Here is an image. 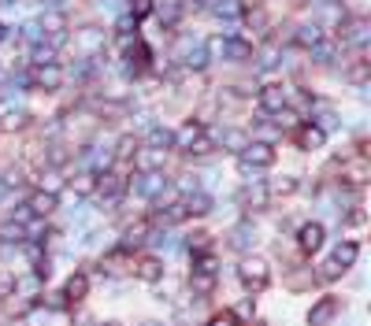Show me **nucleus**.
Here are the masks:
<instances>
[{
	"label": "nucleus",
	"mask_w": 371,
	"mask_h": 326,
	"mask_svg": "<svg viewBox=\"0 0 371 326\" xmlns=\"http://www.w3.org/2000/svg\"><path fill=\"white\" fill-rule=\"evenodd\" d=\"M238 278H242V286H245L249 293H260V289H267L271 271H267V264H264L260 256H245L242 267H238Z\"/></svg>",
	"instance_id": "obj_1"
},
{
	"label": "nucleus",
	"mask_w": 371,
	"mask_h": 326,
	"mask_svg": "<svg viewBox=\"0 0 371 326\" xmlns=\"http://www.w3.org/2000/svg\"><path fill=\"white\" fill-rule=\"evenodd\" d=\"M271 163H275V148L267 145V141H249V145L242 148V167L245 171H267Z\"/></svg>",
	"instance_id": "obj_2"
},
{
	"label": "nucleus",
	"mask_w": 371,
	"mask_h": 326,
	"mask_svg": "<svg viewBox=\"0 0 371 326\" xmlns=\"http://www.w3.org/2000/svg\"><path fill=\"white\" fill-rule=\"evenodd\" d=\"M208 52H223V56L234 60V63L253 60V45H249L245 37H215V41H208Z\"/></svg>",
	"instance_id": "obj_3"
},
{
	"label": "nucleus",
	"mask_w": 371,
	"mask_h": 326,
	"mask_svg": "<svg viewBox=\"0 0 371 326\" xmlns=\"http://www.w3.org/2000/svg\"><path fill=\"white\" fill-rule=\"evenodd\" d=\"M338 311H342V300H338V297L315 300L312 308H308V326H331L338 319Z\"/></svg>",
	"instance_id": "obj_4"
},
{
	"label": "nucleus",
	"mask_w": 371,
	"mask_h": 326,
	"mask_svg": "<svg viewBox=\"0 0 371 326\" xmlns=\"http://www.w3.org/2000/svg\"><path fill=\"white\" fill-rule=\"evenodd\" d=\"M256 101H260V112H267V115H279L282 108H290V93L282 89V85H264Z\"/></svg>",
	"instance_id": "obj_5"
},
{
	"label": "nucleus",
	"mask_w": 371,
	"mask_h": 326,
	"mask_svg": "<svg viewBox=\"0 0 371 326\" xmlns=\"http://www.w3.org/2000/svg\"><path fill=\"white\" fill-rule=\"evenodd\" d=\"M323 223H304L301 230H297V245H301V252H320V245H323Z\"/></svg>",
	"instance_id": "obj_6"
},
{
	"label": "nucleus",
	"mask_w": 371,
	"mask_h": 326,
	"mask_svg": "<svg viewBox=\"0 0 371 326\" xmlns=\"http://www.w3.org/2000/svg\"><path fill=\"white\" fill-rule=\"evenodd\" d=\"M34 85H41V89L56 93L63 85V67L60 63H45V67H34Z\"/></svg>",
	"instance_id": "obj_7"
},
{
	"label": "nucleus",
	"mask_w": 371,
	"mask_h": 326,
	"mask_svg": "<svg viewBox=\"0 0 371 326\" xmlns=\"http://www.w3.org/2000/svg\"><path fill=\"white\" fill-rule=\"evenodd\" d=\"M123 189H126V182L119 178V175H112V171H104V175L97 178V193H101L108 204H115L119 197H123Z\"/></svg>",
	"instance_id": "obj_8"
},
{
	"label": "nucleus",
	"mask_w": 371,
	"mask_h": 326,
	"mask_svg": "<svg viewBox=\"0 0 371 326\" xmlns=\"http://www.w3.org/2000/svg\"><path fill=\"white\" fill-rule=\"evenodd\" d=\"M26 212L34 215V219H49L52 212H56V197L52 193H30V200H26Z\"/></svg>",
	"instance_id": "obj_9"
},
{
	"label": "nucleus",
	"mask_w": 371,
	"mask_h": 326,
	"mask_svg": "<svg viewBox=\"0 0 371 326\" xmlns=\"http://www.w3.org/2000/svg\"><path fill=\"white\" fill-rule=\"evenodd\" d=\"M182 208H186V215H197V219H201V215L212 212V197H208V193H201V189H193L190 197L182 200Z\"/></svg>",
	"instance_id": "obj_10"
},
{
	"label": "nucleus",
	"mask_w": 371,
	"mask_h": 326,
	"mask_svg": "<svg viewBox=\"0 0 371 326\" xmlns=\"http://www.w3.org/2000/svg\"><path fill=\"white\" fill-rule=\"evenodd\" d=\"M85 293H90V278H85L82 271H79V275L67 278V286H63V297H67V304H71V300L79 304V300H85Z\"/></svg>",
	"instance_id": "obj_11"
},
{
	"label": "nucleus",
	"mask_w": 371,
	"mask_h": 326,
	"mask_svg": "<svg viewBox=\"0 0 371 326\" xmlns=\"http://www.w3.org/2000/svg\"><path fill=\"white\" fill-rule=\"evenodd\" d=\"M134 271H138L141 282H160V278H163V264H160L156 256H141Z\"/></svg>",
	"instance_id": "obj_12"
},
{
	"label": "nucleus",
	"mask_w": 371,
	"mask_h": 326,
	"mask_svg": "<svg viewBox=\"0 0 371 326\" xmlns=\"http://www.w3.org/2000/svg\"><path fill=\"white\" fill-rule=\"evenodd\" d=\"M149 148H152V152H167V148H174V130H167V126H152V130H149Z\"/></svg>",
	"instance_id": "obj_13"
},
{
	"label": "nucleus",
	"mask_w": 371,
	"mask_h": 326,
	"mask_svg": "<svg viewBox=\"0 0 371 326\" xmlns=\"http://www.w3.org/2000/svg\"><path fill=\"white\" fill-rule=\"evenodd\" d=\"M356 256H360V241H342V245L334 248V264L342 267V271L353 267V264H356Z\"/></svg>",
	"instance_id": "obj_14"
},
{
	"label": "nucleus",
	"mask_w": 371,
	"mask_h": 326,
	"mask_svg": "<svg viewBox=\"0 0 371 326\" xmlns=\"http://www.w3.org/2000/svg\"><path fill=\"white\" fill-rule=\"evenodd\" d=\"M242 200L249 204V208H264V204H267V182H253V186H245L242 189Z\"/></svg>",
	"instance_id": "obj_15"
},
{
	"label": "nucleus",
	"mask_w": 371,
	"mask_h": 326,
	"mask_svg": "<svg viewBox=\"0 0 371 326\" xmlns=\"http://www.w3.org/2000/svg\"><path fill=\"white\" fill-rule=\"evenodd\" d=\"M201 134H204V126H201V123H186V126L179 130V134H174V148L186 152V148H190V145H193V141H197Z\"/></svg>",
	"instance_id": "obj_16"
},
{
	"label": "nucleus",
	"mask_w": 371,
	"mask_h": 326,
	"mask_svg": "<svg viewBox=\"0 0 371 326\" xmlns=\"http://www.w3.org/2000/svg\"><path fill=\"white\" fill-rule=\"evenodd\" d=\"M286 286L297 289V293H301V289H312V286H315V275H312L308 267H293L290 278H286Z\"/></svg>",
	"instance_id": "obj_17"
},
{
	"label": "nucleus",
	"mask_w": 371,
	"mask_h": 326,
	"mask_svg": "<svg viewBox=\"0 0 371 326\" xmlns=\"http://www.w3.org/2000/svg\"><path fill=\"white\" fill-rule=\"evenodd\" d=\"M215 267H220L215 252H201V256H193V275H208V278H215Z\"/></svg>",
	"instance_id": "obj_18"
},
{
	"label": "nucleus",
	"mask_w": 371,
	"mask_h": 326,
	"mask_svg": "<svg viewBox=\"0 0 371 326\" xmlns=\"http://www.w3.org/2000/svg\"><path fill=\"white\" fill-rule=\"evenodd\" d=\"M320 41H323V30L315 26V23H308V26L297 30V45H301V49H315Z\"/></svg>",
	"instance_id": "obj_19"
},
{
	"label": "nucleus",
	"mask_w": 371,
	"mask_h": 326,
	"mask_svg": "<svg viewBox=\"0 0 371 326\" xmlns=\"http://www.w3.org/2000/svg\"><path fill=\"white\" fill-rule=\"evenodd\" d=\"M253 241H256L253 223H242V226H234V230H231V245H234V248H249Z\"/></svg>",
	"instance_id": "obj_20"
},
{
	"label": "nucleus",
	"mask_w": 371,
	"mask_h": 326,
	"mask_svg": "<svg viewBox=\"0 0 371 326\" xmlns=\"http://www.w3.org/2000/svg\"><path fill=\"white\" fill-rule=\"evenodd\" d=\"M323 141H327V134H323L320 126H304L301 130V148H320Z\"/></svg>",
	"instance_id": "obj_21"
},
{
	"label": "nucleus",
	"mask_w": 371,
	"mask_h": 326,
	"mask_svg": "<svg viewBox=\"0 0 371 326\" xmlns=\"http://www.w3.org/2000/svg\"><path fill=\"white\" fill-rule=\"evenodd\" d=\"M186 152H190V156H212V152H215V137L212 134H201Z\"/></svg>",
	"instance_id": "obj_22"
},
{
	"label": "nucleus",
	"mask_w": 371,
	"mask_h": 326,
	"mask_svg": "<svg viewBox=\"0 0 371 326\" xmlns=\"http://www.w3.org/2000/svg\"><path fill=\"white\" fill-rule=\"evenodd\" d=\"M290 193H297V178H279L267 186V197H290Z\"/></svg>",
	"instance_id": "obj_23"
},
{
	"label": "nucleus",
	"mask_w": 371,
	"mask_h": 326,
	"mask_svg": "<svg viewBox=\"0 0 371 326\" xmlns=\"http://www.w3.org/2000/svg\"><path fill=\"white\" fill-rule=\"evenodd\" d=\"M138 156V137H119V145H115V160H134Z\"/></svg>",
	"instance_id": "obj_24"
},
{
	"label": "nucleus",
	"mask_w": 371,
	"mask_h": 326,
	"mask_svg": "<svg viewBox=\"0 0 371 326\" xmlns=\"http://www.w3.org/2000/svg\"><path fill=\"white\" fill-rule=\"evenodd\" d=\"M71 189H74V197H85V193H93L97 189V175H90V171H85V175H79L71 182Z\"/></svg>",
	"instance_id": "obj_25"
},
{
	"label": "nucleus",
	"mask_w": 371,
	"mask_h": 326,
	"mask_svg": "<svg viewBox=\"0 0 371 326\" xmlns=\"http://www.w3.org/2000/svg\"><path fill=\"white\" fill-rule=\"evenodd\" d=\"M15 297V271L0 267V300H12Z\"/></svg>",
	"instance_id": "obj_26"
},
{
	"label": "nucleus",
	"mask_w": 371,
	"mask_h": 326,
	"mask_svg": "<svg viewBox=\"0 0 371 326\" xmlns=\"http://www.w3.org/2000/svg\"><path fill=\"white\" fill-rule=\"evenodd\" d=\"M60 186H63L60 171H45V175H41V193H52V197H56Z\"/></svg>",
	"instance_id": "obj_27"
},
{
	"label": "nucleus",
	"mask_w": 371,
	"mask_h": 326,
	"mask_svg": "<svg viewBox=\"0 0 371 326\" xmlns=\"http://www.w3.org/2000/svg\"><path fill=\"white\" fill-rule=\"evenodd\" d=\"M223 145L234 148V152H242V148L249 145V137L242 134V130H226V134H223Z\"/></svg>",
	"instance_id": "obj_28"
},
{
	"label": "nucleus",
	"mask_w": 371,
	"mask_h": 326,
	"mask_svg": "<svg viewBox=\"0 0 371 326\" xmlns=\"http://www.w3.org/2000/svg\"><path fill=\"white\" fill-rule=\"evenodd\" d=\"M145 15H152V0H130V19L141 23Z\"/></svg>",
	"instance_id": "obj_29"
},
{
	"label": "nucleus",
	"mask_w": 371,
	"mask_h": 326,
	"mask_svg": "<svg viewBox=\"0 0 371 326\" xmlns=\"http://www.w3.org/2000/svg\"><path fill=\"white\" fill-rule=\"evenodd\" d=\"M104 45V37H101V30H82V49H101Z\"/></svg>",
	"instance_id": "obj_30"
},
{
	"label": "nucleus",
	"mask_w": 371,
	"mask_h": 326,
	"mask_svg": "<svg viewBox=\"0 0 371 326\" xmlns=\"http://www.w3.org/2000/svg\"><path fill=\"white\" fill-rule=\"evenodd\" d=\"M4 130H19L26 126V112H4V123H0Z\"/></svg>",
	"instance_id": "obj_31"
},
{
	"label": "nucleus",
	"mask_w": 371,
	"mask_h": 326,
	"mask_svg": "<svg viewBox=\"0 0 371 326\" xmlns=\"http://www.w3.org/2000/svg\"><path fill=\"white\" fill-rule=\"evenodd\" d=\"M115 30H119V34H123V37H134V34H138V23H134V19H130V15H123V19H119V23H115Z\"/></svg>",
	"instance_id": "obj_32"
},
{
	"label": "nucleus",
	"mask_w": 371,
	"mask_h": 326,
	"mask_svg": "<svg viewBox=\"0 0 371 326\" xmlns=\"http://www.w3.org/2000/svg\"><path fill=\"white\" fill-rule=\"evenodd\" d=\"M338 275H342V267H338V264H334V259H327V264L320 267V278H323V282H334Z\"/></svg>",
	"instance_id": "obj_33"
},
{
	"label": "nucleus",
	"mask_w": 371,
	"mask_h": 326,
	"mask_svg": "<svg viewBox=\"0 0 371 326\" xmlns=\"http://www.w3.org/2000/svg\"><path fill=\"white\" fill-rule=\"evenodd\" d=\"M190 286L197 289V293H208V289L215 286V278H208V275H193V278H190Z\"/></svg>",
	"instance_id": "obj_34"
},
{
	"label": "nucleus",
	"mask_w": 371,
	"mask_h": 326,
	"mask_svg": "<svg viewBox=\"0 0 371 326\" xmlns=\"http://www.w3.org/2000/svg\"><path fill=\"white\" fill-rule=\"evenodd\" d=\"M368 78V63L356 60V67H349V82H364Z\"/></svg>",
	"instance_id": "obj_35"
},
{
	"label": "nucleus",
	"mask_w": 371,
	"mask_h": 326,
	"mask_svg": "<svg viewBox=\"0 0 371 326\" xmlns=\"http://www.w3.org/2000/svg\"><path fill=\"white\" fill-rule=\"evenodd\" d=\"M208 326H238V319H234L231 311H223V315H212V319H208Z\"/></svg>",
	"instance_id": "obj_36"
},
{
	"label": "nucleus",
	"mask_w": 371,
	"mask_h": 326,
	"mask_svg": "<svg viewBox=\"0 0 371 326\" xmlns=\"http://www.w3.org/2000/svg\"><path fill=\"white\" fill-rule=\"evenodd\" d=\"M45 304L52 311H63V308H67V297H63V293H52V297H45Z\"/></svg>",
	"instance_id": "obj_37"
},
{
	"label": "nucleus",
	"mask_w": 371,
	"mask_h": 326,
	"mask_svg": "<svg viewBox=\"0 0 371 326\" xmlns=\"http://www.w3.org/2000/svg\"><path fill=\"white\" fill-rule=\"evenodd\" d=\"M253 311H256L253 300H245V304H238V311H231V315H234V319H253Z\"/></svg>",
	"instance_id": "obj_38"
},
{
	"label": "nucleus",
	"mask_w": 371,
	"mask_h": 326,
	"mask_svg": "<svg viewBox=\"0 0 371 326\" xmlns=\"http://www.w3.org/2000/svg\"><path fill=\"white\" fill-rule=\"evenodd\" d=\"M160 19H163V23H174V19H179V8H160Z\"/></svg>",
	"instance_id": "obj_39"
},
{
	"label": "nucleus",
	"mask_w": 371,
	"mask_h": 326,
	"mask_svg": "<svg viewBox=\"0 0 371 326\" xmlns=\"http://www.w3.org/2000/svg\"><path fill=\"white\" fill-rule=\"evenodd\" d=\"M79 326H97V323L90 319V315H79Z\"/></svg>",
	"instance_id": "obj_40"
},
{
	"label": "nucleus",
	"mask_w": 371,
	"mask_h": 326,
	"mask_svg": "<svg viewBox=\"0 0 371 326\" xmlns=\"http://www.w3.org/2000/svg\"><path fill=\"white\" fill-rule=\"evenodd\" d=\"M4 37H8V26H4V23H0V41H4Z\"/></svg>",
	"instance_id": "obj_41"
},
{
	"label": "nucleus",
	"mask_w": 371,
	"mask_h": 326,
	"mask_svg": "<svg viewBox=\"0 0 371 326\" xmlns=\"http://www.w3.org/2000/svg\"><path fill=\"white\" fill-rule=\"evenodd\" d=\"M141 326H160V323H141Z\"/></svg>",
	"instance_id": "obj_42"
},
{
	"label": "nucleus",
	"mask_w": 371,
	"mask_h": 326,
	"mask_svg": "<svg viewBox=\"0 0 371 326\" xmlns=\"http://www.w3.org/2000/svg\"><path fill=\"white\" fill-rule=\"evenodd\" d=\"M108 326H123V323H108Z\"/></svg>",
	"instance_id": "obj_43"
},
{
	"label": "nucleus",
	"mask_w": 371,
	"mask_h": 326,
	"mask_svg": "<svg viewBox=\"0 0 371 326\" xmlns=\"http://www.w3.org/2000/svg\"><path fill=\"white\" fill-rule=\"evenodd\" d=\"M0 4H12V0H0Z\"/></svg>",
	"instance_id": "obj_44"
}]
</instances>
